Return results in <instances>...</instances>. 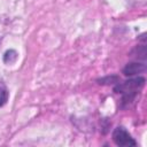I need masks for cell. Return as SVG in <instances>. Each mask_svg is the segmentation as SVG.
Instances as JSON below:
<instances>
[{"label":"cell","mask_w":147,"mask_h":147,"mask_svg":"<svg viewBox=\"0 0 147 147\" xmlns=\"http://www.w3.org/2000/svg\"><path fill=\"white\" fill-rule=\"evenodd\" d=\"M16 59H17V53L14 49L7 51L5 53V55H3V62L5 63H9V64L10 63H14L16 61Z\"/></svg>","instance_id":"4"},{"label":"cell","mask_w":147,"mask_h":147,"mask_svg":"<svg viewBox=\"0 0 147 147\" xmlns=\"http://www.w3.org/2000/svg\"><path fill=\"white\" fill-rule=\"evenodd\" d=\"M8 100V92L5 87L0 86V107H2Z\"/></svg>","instance_id":"5"},{"label":"cell","mask_w":147,"mask_h":147,"mask_svg":"<svg viewBox=\"0 0 147 147\" xmlns=\"http://www.w3.org/2000/svg\"><path fill=\"white\" fill-rule=\"evenodd\" d=\"M113 140L117 146H123V147H127V146H136L137 142L136 140L130 136V133L122 126L116 127L113 131Z\"/></svg>","instance_id":"2"},{"label":"cell","mask_w":147,"mask_h":147,"mask_svg":"<svg viewBox=\"0 0 147 147\" xmlns=\"http://www.w3.org/2000/svg\"><path fill=\"white\" fill-rule=\"evenodd\" d=\"M145 82L146 79L144 77H136L123 83H117L114 87V91L118 94H122L123 105H127L133 101L138 94V91L145 85Z\"/></svg>","instance_id":"1"},{"label":"cell","mask_w":147,"mask_h":147,"mask_svg":"<svg viewBox=\"0 0 147 147\" xmlns=\"http://www.w3.org/2000/svg\"><path fill=\"white\" fill-rule=\"evenodd\" d=\"M146 70V65L144 63H138V62H131V63H127L124 69H123V74L127 77H131V76H134L137 74H140L142 71Z\"/></svg>","instance_id":"3"}]
</instances>
